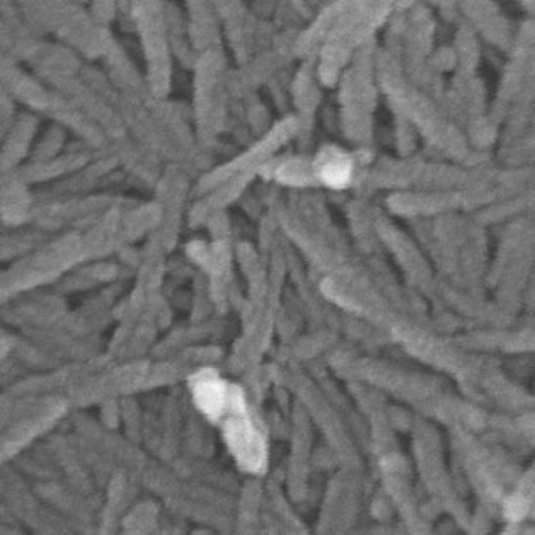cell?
I'll return each instance as SVG.
<instances>
[{
  "label": "cell",
  "instance_id": "6da1fadb",
  "mask_svg": "<svg viewBox=\"0 0 535 535\" xmlns=\"http://www.w3.org/2000/svg\"><path fill=\"white\" fill-rule=\"evenodd\" d=\"M225 440L242 469L259 472L265 466L266 449L259 435L246 416H234L225 425Z\"/></svg>",
  "mask_w": 535,
  "mask_h": 535
},
{
  "label": "cell",
  "instance_id": "3957f363",
  "mask_svg": "<svg viewBox=\"0 0 535 535\" xmlns=\"http://www.w3.org/2000/svg\"><path fill=\"white\" fill-rule=\"evenodd\" d=\"M316 173L331 188H343L351 178L350 157L334 147H326L317 156Z\"/></svg>",
  "mask_w": 535,
  "mask_h": 535
},
{
  "label": "cell",
  "instance_id": "277c9868",
  "mask_svg": "<svg viewBox=\"0 0 535 535\" xmlns=\"http://www.w3.org/2000/svg\"><path fill=\"white\" fill-rule=\"evenodd\" d=\"M505 512H507V517L512 518V520H520V518H524L525 513H527V503H525L522 498H510L507 503V508H505Z\"/></svg>",
  "mask_w": 535,
  "mask_h": 535
},
{
  "label": "cell",
  "instance_id": "7a4b0ae2",
  "mask_svg": "<svg viewBox=\"0 0 535 535\" xmlns=\"http://www.w3.org/2000/svg\"><path fill=\"white\" fill-rule=\"evenodd\" d=\"M193 397L198 408L205 415L217 420L229 409V387L220 379L217 372L203 370L191 380Z\"/></svg>",
  "mask_w": 535,
  "mask_h": 535
}]
</instances>
